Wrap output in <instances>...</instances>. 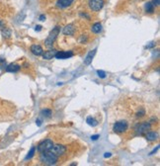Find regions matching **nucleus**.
Returning <instances> with one entry per match:
<instances>
[{"label": "nucleus", "mask_w": 160, "mask_h": 166, "mask_svg": "<svg viewBox=\"0 0 160 166\" xmlns=\"http://www.w3.org/2000/svg\"><path fill=\"white\" fill-rule=\"evenodd\" d=\"M99 138H100V134H96V135H92V137H91L92 140H97Z\"/></svg>", "instance_id": "5701e85b"}, {"label": "nucleus", "mask_w": 160, "mask_h": 166, "mask_svg": "<svg viewBox=\"0 0 160 166\" xmlns=\"http://www.w3.org/2000/svg\"><path fill=\"white\" fill-rule=\"evenodd\" d=\"M127 123L126 121H120L114 125V132L117 133H123L127 130Z\"/></svg>", "instance_id": "20e7f679"}, {"label": "nucleus", "mask_w": 160, "mask_h": 166, "mask_svg": "<svg viewBox=\"0 0 160 166\" xmlns=\"http://www.w3.org/2000/svg\"><path fill=\"white\" fill-rule=\"evenodd\" d=\"M158 148H159V146H157V147H156L155 149H153V151H151V152H150V155H152L153 153H155V152H156V151L158 150Z\"/></svg>", "instance_id": "bb28decb"}, {"label": "nucleus", "mask_w": 160, "mask_h": 166, "mask_svg": "<svg viewBox=\"0 0 160 166\" xmlns=\"http://www.w3.org/2000/svg\"><path fill=\"white\" fill-rule=\"evenodd\" d=\"M45 20V16L44 15H41L40 16V21H44Z\"/></svg>", "instance_id": "a878e982"}, {"label": "nucleus", "mask_w": 160, "mask_h": 166, "mask_svg": "<svg viewBox=\"0 0 160 166\" xmlns=\"http://www.w3.org/2000/svg\"><path fill=\"white\" fill-rule=\"evenodd\" d=\"M59 31H60V28L57 26V27H55V29H54V30L50 33L49 37L47 38L45 42H44V44H45V46H47L48 48H50V47L52 46L54 42L55 41L56 37H57V35H58V33H59Z\"/></svg>", "instance_id": "f03ea898"}, {"label": "nucleus", "mask_w": 160, "mask_h": 166, "mask_svg": "<svg viewBox=\"0 0 160 166\" xmlns=\"http://www.w3.org/2000/svg\"><path fill=\"white\" fill-rule=\"evenodd\" d=\"M43 116L47 117V118H50L51 116V111L50 109H44V110L42 111V113H41Z\"/></svg>", "instance_id": "412c9836"}, {"label": "nucleus", "mask_w": 160, "mask_h": 166, "mask_svg": "<svg viewBox=\"0 0 160 166\" xmlns=\"http://www.w3.org/2000/svg\"><path fill=\"white\" fill-rule=\"evenodd\" d=\"M21 66L16 63H10L9 65L6 66V71L7 72H17L20 70Z\"/></svg>", "instance_id": "f8f14e48"}, {"label": "nucleus", "mask_w": 160, "mask_h": 166, "mask_svg": "<svg viewBox=\"0 0 160 166\" xmlns=\"http://www.w3.org/2000/svg\"><path fill=\"white\" fill-rule=\"evenodd\" d=\"M54 145V142L51 139H44L43 140L41 144L38 145V151L39 152H44V151H49V150Z\"/></svg>", "instance_id": "7ed1b4c3"}, {"label": "nucleus", "mask_w": 160, "mask_h": 166, "mask_svg": "<svg viewBox=\"0 0 160 166\" xmlns=\"http://www.w3.org/2000/svg\"><path fill=\"white\" fill-rule=\"evenodd\" d=\"M153 46H154V43H151V44H149V46H147V47H146V48H152V47H153Z\"/></svg>", "instance_id": "7c9ffc66"}, {"label": "nucleus", "mask_w": 160, "mask_h": 166, "mask_svg": "<svg viewBox=\"0 0 160 166\" xmlns=\"http://www.w3.org/2000/svg\"><path fill=\"white\" fill-rule=\"evenodd\" d=\"M31 51H32L35 55L39 56V55H43V51H44V50L42 49V47L39 46V44H33V46L31 47Z\"/></svg>", "instance_id": "1a4fd4ad"}, {"label": "nucleus", "mask_w": 160, "mask_h": 166, "mask_svg": "<svg viewBox=\"0 0 160 166\" xmlns=\"http://www.w3.org/2000/svg\"><path fill=\"white\" fill-rule=\"evenodd\" d=\"M36 123H37V125H38L39 127L41 126V125H42V121H41L40 119H38V120H37V122H36Z\"/></svg>", "instance_id": "c85d7f7f"}, {"label": "nucleus", "mask_w": 160, "mask_h": 166, "mask_svg": "<svg viewBox=\"0 0 160 166\" xmlns=\"http://www.w3.org/2000/svg\"><path fill=\"white\" fill-rule=\"evenodd\" d=\"M145 137H146V139L149 140V141H154L158 138V134L155 132H148V133H146Z\"/></svg>", "instance_id": "2eb2a0df"}, {"label": "nucleus", "mask_w": 160, "mask_h": 166, "mask_svg": "<svg viewBox=\"0 0 160 166\" xmlns=\"http://www.w3.org/2000/svg\"><path fill=\"white\" fill-rule=\"evenodd\" d=\"M145 9H146V12H148V13H153L154 12V5L151 2H147L146 6H145Z\"/></svg>", "instance_id": "6ab92c4d"}, {"label": "nucleus", "mask_w": 160, "mask_h": 166, "mask_svg": "<svg viewBox=\"0 0 160 166\" xmlns=\"http://www.w3.org/2000/svg\"><path fill=\"white\" fill-rule=\"evenodd\" d=\"M73 2V0H58L56 2V6L58 8H66L68 6H70Z\"/></svg>", "instance_id": "9d476101"}, {"label": "nucleus", "mask_w": 160, "mask_h": 166, "mask_svg": "<svg viewBox=\"0 0 160 166\" xmlns=\"http://www.w3.org/2000/svg\"><path fill=\"white\" fill-rule=\"evenodd\" d=\"M41 153L42 154L40 156V159L45 165H55V163L57 162V160H58L57 156L55 155L54 153H51L50 150L49 151H44V152H41Z\"/></svg>", "instance_id": "f257e3e1"}, {"label": "nucleus", "mask_w": 160, "mask_h": 166, "mask_svg": "<svg viewBox=\"0 0 160 166\" xmlns=\"http://www.w3.org/2000/svg\"><path fill=\"white\" fill-rule=\"evenodd\" d=\"M151 3H152V4H153L154 6H158V5H159V0H153Z\"/></svg>", "instance_id": "b1692460"}, {"label": "nucleus", "mask_w": 160, "mask_h": 166, "mask_svg": "<svg viewBox=\"0 0 160 166\" xmlns=\"http://www.w3.org/2000/svg\"><path fill=\"white\" fill-rule=\"evenodd\" d=\"M41 30H42V26H40V25L36 26V31H41Z\"/></svg>", "instance_id": "cd10ccee"}, {"label": "nucleus", "mask_w": 160, "mask_h": 166, "mask_svg": "<svg viewBox=\"0 0 160 166\" xmlns=\"http://www.w3.org/2000/svg\"><path fill=\"white\" fill-rule=\"evenodd\" d=\"M72 55H73L72 51H56L55 56L57 59H64V58L71 57Z\"/></svg>", "instance_id": "6e6552de"}, {"label": "nucleus", "mask_w": 160, "mask_h": 166, "mask_svg": "<svg viewBox=\"0 0 160 166\" xmlns=\"http://www.w3.org/2000/svg\"><path fill=\"white\" fill-rule=\"evenodd\" d=\"M86 122H87V124H88L89 126H92V127H95V126L98 125V122H97L94 118H92V117H88L87 120H86Z\"/></svg>", "instance_id": "a211bd4d"}, {"label": "nucleus", "mask_w": 160, "mask_h": 166, "mask_svg": "<svg viewBox=\"0 0 160 166\" xmlns=\"http://www.w3.org/2000/svg\"><path fill=\"white\" fill-rule=\"evenodd\" d=\"M55 54H56V50H49V51H45L44 54H43V57L44 59H51L52 57H55Z\"/></svg>", "instance_id": "4468645a"}, {"label": "nucleus", "mask_w": 160, "mask_h": 166, "mask_svg": "<svg viewBox=\"0 0 160 166\" xmlns=\"http://www.w3.org/2000/svg\"><path fill=\"white\" fill-rule=\"evenodd\" d=\"M95 54H96V49L91 50V51H89V54L87 55V56L85 57V59H84V64H85V65H89V64L92 62V59H93Z\"/></svg>", "instance_id": "9b49d317"}, {"label": "nucleus", "mask_w": 160, "mask_h": 166, "mask_svg": "<svg viewBox=\"0 0 160 166\" xmlns=\"http://www.w3.org/2000/svg\"><path fill=\"white\" fill-rule=\"evenodd\" d=\"M150 129H151V125L147 122H143V123H140L138 127H136L135 132H136L138 134L141 135V134H143V133H147V131H149Z\"/></svg>", "instance_id": "423d86ee"}, {"label": "nucleus", "mask_w": 160, "mask_h": 166, "mask_svg": "<svg viewBox=\"0 0 160 166\" xmlns=\"http://www.w3.org/2000/svg\"><path fill=\"white\" fill-rule=\"evenodd\" d=\"M35 151H36V147L35 146H32V148H31V150H30V152L28 153V155L26 156V160H28V159H31L32 157L34 156V154H35Z\"/></svg>", "instance_id": "aec40b11"}, {"label": "nucleus", "mask_w": 160, "mask_h": 166, "mask_svg": "<svg viewBox=\"0 0 160 166\" xmlns=\"http://www.w3.org/2000/svg\"><path fill=\"white\" fill-rule=\"evenodd\" d=\"M104 156H105L106 158H107V157H110V156H111V153H108V152H107V153H105V155H104Z\"/></svg>", "instance_id": "c756f323"}, {"label": "nucleus", "mask_w": 160, "mask_h": 166, "mask_svg": "<svg viewBox=\"0 0 160 166\" xmlns=\"http://www.w3.org/2000/svg\"><path fill=\"white\" fill-rule=\"evenodd\" d=\"M104 6V0H89V7L92 11H100Z\"/></svg>", "instance_id": "39448f33"}, {"label": "nucleus", "mask_w": 160, "mask_h": 166, "mask_svg": "<svg viewBox=\"0 0 160 166\" xmlns=\"http://www.w3.org/2000/svg\"><path fill=\"white\" fill-rule=\"evenodd\" d=\"M1 33H2V36L6 39H9L11 37V31L8 28L4 27L3 29H1Z\"/></svg>", "instance_id": "dca6fc26"}, {"label": "nucleus", "mask_w": 160, "mask_h": 166, "mask_svg": "<svg viewBox=\"0 0 160 166\" xmlns=\"http://www.w3.org/2000/svg\"><path fill=\"white\" fill-rule=\"evenodd\" d=\"M102 31V25L100 23H95L92 26V32L95 34H98Z\"/></svg>", "instance_id": "f3484780"}, {"label": "nucleus", "mask_w": 160, "mask_h": 166, "mask_svg": "<svg viewBox=\"0 0 160 166\" xmlns=\"http://www.w3.org/2000/svg\"><path fill=\"white\" fill-rule=\"evenodd\" d=\"M4 27H5V23L3 22L2 20H0V29H3Z\"/></svg>", "instance_id": "393cba45"}, {"label": "nucleus", "mask_w": 160, "mask_h": 166, "mask_svg": "<svg viewBox=\"0 0 160 166\" xmlns=\"http://www.w3.org/2000/svg\"><path fill=\"white\" fill-rule=\"evenodd\" d=\"M97 74L100 78H105L106 77V72L103 70H97Z\"/></svg>", "instance_id": "4be33fe9"}, {"label": "nucleus", "mask_w": 160, "mask_h": 166, "mask_svg": "<svg viewBox=\"0 0 160 166\" xmlns=\"http://www.w3.org/2000/svg\"><path fill=\"white\" fill-rule=\"evenodd\" d=\"M63 34L64 35H68V36H71L74 34V26L72 24H69L65 27L63 28Z\"/></svg>", "instance_id": "ddd939ff"}, {"label": "nucleus", "mask_w": 160, "mask_h": 166, "mask_svg": "<svg viewBox=\"0 0 160 166\" xmlns=\"http://www.w3.org/2000/svg\"><path fill=\"white\" fill-rule=\"evenodd\" d=\"M50 151L55 155H56V156H60V155L65 153L66 147L61 145V144H55V145H52V147L50 149Z\"/></svg>", "instance_id": "0eeeda50"}]
</instances>
